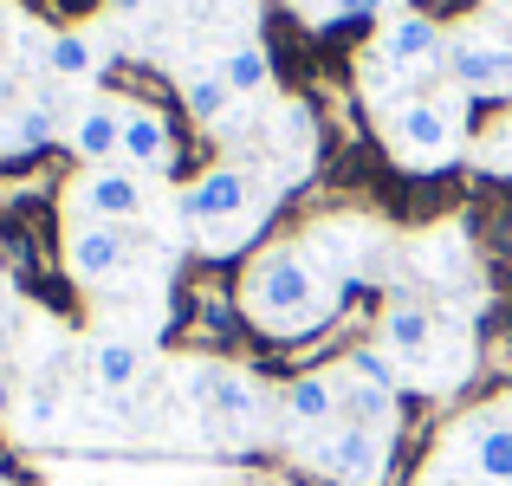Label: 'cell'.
Listing matches in <instances>:
<instances>
[{
    "label": "cell",
    "mask_w": 512,
    "mask_h": 486,
    "mask_svg": "<svg viewBox=\"0 0 512 486\" xmlns=\"http://www.w3.org/2000/svg\"><path fill=\"white\" fill-rule=\"evenodd\" d=\"M376 337H383V350L396 363H415V357H428V350H435V312H428L422 299H389Z\"/></svg>",
    "instance_id": "obj_12"
},
{
    "label": "cell",
    "mask_w": 512,
    "mask_h": 486,
    "mask_svg": "<svg viewBox=\"0 0 512 486\" xmlns=\"http://www.w3.org/2000/svg\"><path fill=\"white\" fill-rule=\"evenodd\" d=\"M52 415H59V389H33V409H26V422H33V428H46Z\"/></svg>",
    "instance_id": "obj_22"
},
{
    "label": "cell",
    "mask_w": 512,
    "mask_h": 486,
    "mask_svg": "<svg viewBox=\"0 0 512 486\" xmlns=\"http://www.w3.org/2000/svg\"><path fill=\"white\" fill-rule=\"evenodd\" d=\"M182 104H188V117H195V124H221L227 104H234V85H227L221 65H214V72H195L182 85Z\"/></svg>",
    "instance_id": "obj_18"
},
{
    "label": "cell",
    "mask_w": 512,
    "mask_h": 486,
    "mask_svg": "<svg viewBox=\"0 0 512 486\" xmlns=\"http://www.w3.org/2000/svg\"><path fill=\"white\" fill-rule=\"evenodd\" d=\"M389 150H396V162H441L454 156V137H461V117H454V104L441 98H409L389 111Z\"/></svg>",
    "instance_id": "obj_4"
},
{
    "label": "cell",
    "mask_w": 512,
    "mask_h": 486,
    "mask_svg": "<svg viewBox=\"0 0 512 486\" xmlns=\"http://www.w3.org/2000/svg\"><path fill=\"white\" fill-rule=\"evenodd\" d=\"M253 208V175L234 169V162H221V169L195 175V182L182 188V214L208 234V227H227V221H247Z\"/></svg>",
    "instance_id": "obj_6"
},
{
    "label": "cell",
    "mask_w": 512,
    "mask_h": 486,
    "mask_svg": "<svg viewBox=\"0 0 512 486\" xmlns=\"http://www.w3.org/2000/svg\"><path fill=\"white\" fill-rule=\"evenodd\" d=\"M72 150H78V162H91V169L124 156V104H85L78 124H72Z\"/></svg>",
    "instance_id": "obj_14"
},
{
    "label": "cell",
    "mask_w": 512,
    "mask_h": 486,
    "mask_svg": "<svg viewBox=\"0 0 512 486\" xmlns=\"http://www.w3.org/2000/svg\"><path fill=\"white\" fill-rule=\"evenodd\" d=\"M338 396H344V415L338 422H357V428H383L396 435V389H376V383H357V376H338Z\"/></svg>",
    "instance_id": "obj_16"
},
{
    "label": "cell",
    "mask_w": 512,
    "mask_h": 486,
    "mask_svg": "<svg viewBox=\"0 0 512 486\" xmlns=\"http://www.w3.org/2000/svg\"><path fill=\"white\" fill-rule=\"evenodd\" d=\"M448 65H454V85L467 98H500V91H512V46L506 39H461L448 52Z\"/></svg>",
    "instance_id": "obj_9"
},
{
    "label": "cell",
    "mask_w": 512,
    "mask_h": 486,
    "mask_svg": "<svg viewBox=\"0 0 512 486\" xmlns=\"http://www.w3.org/2000/svg\"><path fill=\"white\" fill-rule=\"evenodd\" d=\"M0 324H7V292H0Z\"/></svg>",
    "instance_id": "obj_27"
},
{
    "label": "cell",
    "mask_w": 512,
    "mask_h": 486,
    "mask_svg": "<svg viewBox=\"0 0 512 486\" xmlns=\"http://www.w3.org/2000/svg\"><path fill=\"white\" fill-rule=\"evenodd\" d=\"M376 52H383L396 72H422V65H435L441 52H448V33H441L428 13H409V20H396L383 33V46H376Z\"/></svg>",
    "instance_id": "obj_13"
},
{
    "label": "cell",
    "mask_w": 512,
    "mask_h": 486,
    "mask_svg": "<svg viewBox=\"0 0 512 486\" xmlns=\"http://www.w3.org/2000/svg\"><path fill=\"white\" fill-rule=\"evenodd\" d=\"M65 266H72V279H85V286H111V279L130 266V234L111 227V221L72 227V240H65Z\"/></svg>",
    "instance_id": "obj_7"
},
{
    "label": "cell",
    "mask_w": 512,
    "mask_h": 486,
    "mask_svg": "<svg viewBox=\"0 0 512 486\" xmlns=\"http://www.w3.org/2000/svg\"><path fill=\"white\" fill-rule=\"evenodd\" d=\"M13 409V383H7V370H0V415Z\"/></svg>",
    "instance_id": "obj_24"
},
{
    "label": "cell",
    "mask_w": 512,
    "mask_h": 486,
    "mask_svg": "<svg viewBox=\"0 0 512 486\" xmlns=\"http://www.w3.org/2000/svg\"><path fill=\"white\" fill-rule=\"evenodd\" d=\"M72 201L91 214V221H111V227H124V221H137L143 214V182L130 169H85L78 175V188H72Z\"/></svg>",
    "instance_id": "obj_8"
},
{
    "label": "cell",
    "mask_w": 512,
    "mask_h": 486,
    "mask_svg": "<svg viewBox=\"0 0 512 486\" xmlns=\"http://www.w3.org/2000/svg\"><path fill=\"white\" fill-rule=\"evenodd\" d=\"M111 7H117V13H137V7H143V0H111Z\"/></svg>",
    "instance_id": "obj_26"
},
{
    "label": "cell",
    "mask_w": 512,
    "mask_h": 486,
    "mask_svg": "<svg viewBox=\"0 0 512 486\" xmlns=\"http://www.w3.org/2000/svg\"><path fill=\"white\" fill-rule=\"evenodd\" d=\"M124 162L130 169H169L175 162V130L156 104H124Z\"/></svg>",
    "instance_id": "obj_11"
},
{
    "label": "cell",
    "mask_w": 512,
    "mask_h": 486,
    "mask_svg": "<svg viewBox=\"0 0 512 486\" xmlns=\"http://www.w3.org/2000/svg\"><path fill=\"white\" fill-rule=\"evenodd\" d=\"M344 370L357 376V383H376V389H396V383H402V376H396V357H389L383 344H376V350H350Z\"/></svg>",
    "instance_id": "obj_21"
},
{
    "label": "cell",
    "mask_w": 512,
    "mask_h": 486,
    "mask_svg": "<svg viewBox=\"0 0 512 486\" xmlns=\"http://www.w3.org/2000/svg\"><path fill=\"white\" fill-rule=\"evenodd\" d=\"M234 299H240V318H253L260 331L305 337V331H318V318H325V279H318V266L305 260L292 240H279V247H266V253L247 260Z\"/></svg>",
    "instance_id": "obj_1"
},
{
    "label": "cell",
    "mask_w": 512,
    "mask_h": 486,
    "mask_svg": "<svg viewBox=\"0 0 512 486\" xmlns=\"http://www.w3.org/2000/svg\"><path fill=\"white\" fill-rule=\"evenodd\" d=\"M91 376H98L104 396H124L143 376V350L130 344V337H98V344H91Z\"/></svg>",
    "instance_id": "obj_17"
},
{
    "label": "cell",
    "mask_w": 512,
    "mask_h": 486,
    "mask_svg": "<svg viewBox=\"0 0 512 486\" xmlns=\"http://www.w3.org/2000/svg\"><path fill=\"white\" fill-rule=\"evenodd\" d=\"M305 461H312L318 474H331L338 486H383L389 435L383 428H357V422H331L305 441Z\"/></svg>",
    "instance_id": "obj_2"
},
{
    "label": "cell",
    "mask_w": 512,
    "mask_h": 486,
    "mask_svg": "<svg viewBox=\"0 0 512 486\" xmlns=\"http://www.w3.org/2000/svg\"><path fill=\"white\" fill-rule=\"evenodd\" d=\"M500 137H506V156H500V169H512V124L500 130Z\"/></svg>",
    "instance_id": "obj_25"
},
{
    "label": "cell",
    "mask_w": 512,
    "mask_h": 486,
    "mask_svg": "<svg viewBox=\"0 0 512 486\" xmlns=\"http://www.w3.org/2000/svg\"><path fill=\"white\" fill-rule=\"evenodd\" d=\"M221 78L234 85V98H247V91H260L266 78H273V52L266 46H234L221 59Z\"/></svg>",
    "instance_id": "obj_19"
},
{
    "label": "cell",
    "mask_w": 512,
    "mask_h": 486,
    "mask_svg": "<svg viewBox=\"0 0 512 486\" xmlns=\"http://www.w3.org/2000/svg\"><path fill=\"white\" fill-rule=\"evenodd\" d=\"M52 137H59V117H52L46 98H33V104L0 117V156H33V150H46Z\"/></svg>",
    "instance_id": "obj_15"
},
{
    "label": "cell",
    "mask_w": 512,
    "mask_h": 486,
    "mask_svg": "<svg viewBox=\"0 0 512 486\" xmlns=\"http://www.w3.org/2000/svg\"><path fill=\"white\" fill-rule=\"evenodd\" d=\"M279 409H286V422L292 428H331L344 415V396H338V376L331 370H305V376H292L286 383V396H279Z\"/></svg>",
    "instance_id": "obj_10"
},
{
    "label": "cell",
    "mask_w": 512,
    "mask_h": 486,
    "mask_svg": "<svg viewBox=\"0 0 512 486\" xmlns=\"http://www.w3.org/2000/svg\"><path fill=\"white\" fill-rule=\"evenodd\" d=\"M91 65H98V59H91V39L85 33H52L46 39V72L52 78H85Z\"/></svg>",
    "instance_id": "obj_20"
},
{
    "label": "cell",
    "mask_w": 512,
    "mask_h": 486,
    "mask_svg": "<svg viewBox=\"0 0 512 486\" xmlns=\"http://www.w3.org/2000/svg\"><path fill=\"white\" fill-rule=\"evenodd\" d=\"M338 13H344V20H370L376 0H338Z\"/></svg>",
    "instance_id": "obj_23"
},
{
    "label": "cell",
    "mask_w": 512,
    "mask_h": 486,
    "mask_svg": "<svg viewBox=\"0 0 512 486\" xmlns=\"http://www.w3.org/2000/svg\"><path fill=\"white\" fill-rule=\"evenodd\" d=\"M182 383H188V402L208 415V428L214 422L221 428H253L260 422V389H253L240 370H227V363H195Z\"/></svg>",
    "instance_id": "obj_5"
},
{
    "label": "cell",
    "mask_w": 512,
    "mask_h": 486,
    "mask_svg": "<svg viewBox=\"0 0 512 486\" xmlns=\"http://www.w3.org/2000/svg\"><path fill=\"white\" fill-rule=\"evenodd\" d=\"M461 486H512V409H480L454 428Z\"/></svg>",
    "instance_id": "obj_3"
}]
</instances>
